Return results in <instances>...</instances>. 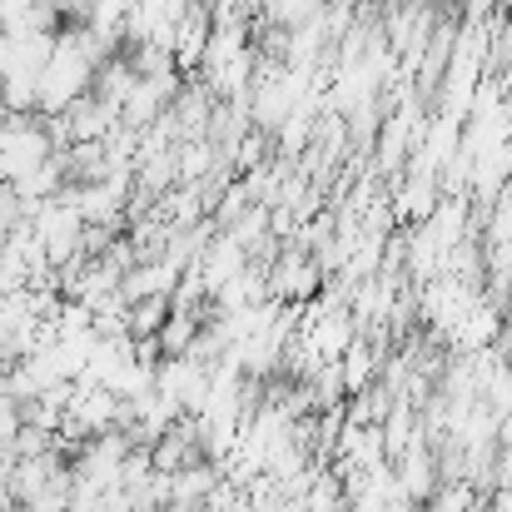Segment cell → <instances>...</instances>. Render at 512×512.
<instances>
[{"mask_svg": "<svg viewBox=\"0 0 512 512\" xmlns=\"http://www.w3.org/2000/svg\"><path fill=\"white\" fill-rule=\"evenodd\" d=\"M329 274L319 269V259L304 249V244H284L279 259L269 264V299L274 304H294V309H309L319 304Z\"/></svg>", "mask_w": 512, "mask_h": 512, "instance_id": "1", "label": "cell"}, {"mask_svg": "<svg viewBox=\"0 0 512 512\" xmlns=\"http://www.w3.org/2000/svg\"><path fill=\"white\" fill-rule=\"evenodd\" d=\"M329 0H264V25H274V30H299V25H309L319 10H324Z\"/></svg>", "mask_w": 512, "mask_h": 512, "instance_id": "2", "label": "cell"}, {"mask_svg": "<svg viewBox=\"0 0 512 512\" xmlns=\"http://www.w3.org/2000/svg\"><path fill=\"white\" fill-rule=\"evenodd\" d=\"M170 314H174V299H140V304H130V334L135 339H160Z\"/></svg>", "mask_w": 512, "mask_h": 512, "instance_id": "3", "label": "cell"}, {"mask_svg": "<svg viewBox=\"0 0 512 512\" xmlns=\"http://www.w3.org/2000/svg\"><path fill=\"white\" fill-rule=\"evenodd\" d=\"M493 5H498V0H463V10H468V20H473V25H483V15H488Z\"/></svg>", "mask_w": 512, "mask_h": 512, "instance_id": "4", "label": "cell"}, {"mask_svg": "<svg viewBox=\"0 0 512 512\" xmlns=\"http://www.w3.org/2000/svg\"><path fill=\"white\" fill-rule=\"evenodd\" d=\"M0 512H15V508H10V503H0Z\"/></svg>", "mask_w": 512, "mask_h": 512, "instance_id": "5", "label": "cell"}]
</instances>
